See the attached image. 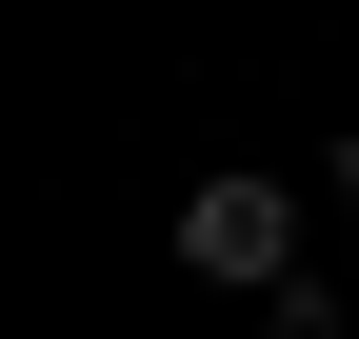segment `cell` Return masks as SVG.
<instances>
[{
    "label": "cell",
    "mask_w": 359,
    "mask_h": 339,
    "mask_svg": "<svg viewBox=\"0 0 359 339\" xmlns=\"http://www.w3.org/2000/svg\"><path fill=\"white\" fill-rule=\"evenodd\" d=\"M180 260L240 279V300H280V279H299V200L280 180H200V200H180Z\"/></svg>",
    "instance_id": "6da1fadb"
},
{
    "label": "cell",
    "mask_w": 359,
    "mask_h": 339,
    "mask_svg": "<svg viewBox=\"0 0 359 339\" xmlns=\"http://www.w3.org/2000/svg\"><path fill=\"white\" fill-rule=\"evenodd\" d=\"M259 319H280V339H339V300H320V279H280V300H259Z\"/></svg>",
    "instance_id": "7a4b0ae2"
},
{
    "label": "cell",
    "mask_w": 359,
    "mask_h": 339,
    "mask_svg": "<svg viewBox=\"0 0 359 339\" xmlns=\"http://www.w3.org/2000/svg\"><path fill=\"white\" fill-rule=\"evenodd\" d=\"M339 220H359V140H339Z\"/></svg>",
    "instance_id": "3957f363"
}]
</instances>
